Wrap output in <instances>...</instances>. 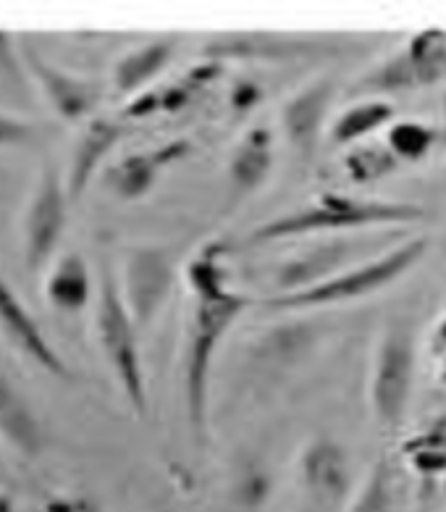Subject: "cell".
<instances>
[{"label": "cell", "instance_id": "1", "mask_svg": "<svg viewBox=\"0 0 446 512\" xmlns=\"http://www.w3.org/2000/svg\"><path fill=\"white\" fill-rule=\"evenodd\" d=\"M223 247H208L187 266L189 289L195 292V313L189 323L187 358H184V407L189 431L203 444L208 436L210 371L223 337L239 321L252 300L229 287L221 263Z\"/></svg>", "mask_w": 446, "mask_h": 512}, {"label": "cell", "instance_id": "2", "mask_svg": "<svg viewBox=\"0 0 446 512\" xmlns=\"http://www.w3.org/2000/svg\"><path fill=\"white\" fill-rule=\"evenodd\" d=\"M426 211L415 203H386V200H360V197L326 195L315 197L313 203L286 216L271 218L252 229L244 239V247L273 245L286 239L307 237H336V234H355L376 226H402L423 221Z\"/></svg>", "mask_w": 446, "mask_h": 512}, {"label": "cell", "instance_id": "3", "mask_svg": "<svg viewBox=\"0 0 446 512\" xmlns=\"http://www.w3.org/2000/svg\"><path fill=\"white\" fill-rule=\"evenodd\" d=\"M426 253L428 237H412L407 242H397L386 253H378L376 258L363 260V263L347 268V271L336 274L334 279L323 281V284H315V287L294 292V295H273L268 300V308L315 310L363 300V297L376 295L381 289L391 287L397 279H402L407 271L418 266V260Z\"/></svg>", "mask_w": 446, "mask_h": 512}, {"label": "cell", "instance_id": "4", "mask_svg": "<svg viewBox=\"0 0 446 512\" xmlns=\"http://www.w3.org/2000/svg\"><path fill=\"white\" fill-rule=\"evenodd\" d=\"M415 363H418V342L415 326L407 318H399L386 329L378 344L373 379H370V407L378 426L397 431L407 418L415 384Z\"/></svg>", "mask_w": 446, "mask_h": 512}, {"label": "cell", "instance_id": "5", "mask_svg": "<svg viewBox=\"0 0 446 512\" xmlns=\"http://www.w3.org/2000/svg\"><path fill=\"white\" fill-rule=\"evenodd\" d=\"M444 79L446 32L444 29H426V32L410 37L405 48L386 58L384 64H378L363 79H357L349 95L386 100V95L433 87Z\"/></svg>", "mask_w": 446, "mask_h": 512}, {"label": "cell", "instance_id": "6", "mask_svg": "<svg viewBox=\"0 0 446 512\" xmlns=\"http://www.w3.org/2000/svg\"><path fill=\"white\" fill-rule=\"evenodd\" d=\"M98 337L103 344L105 360L111 363L126 402L140 418L147 415V389L145 373H142L140 347H137V323L132 321L126 302L121 297L116 281L108 271L100 276V300H98Z\"/></svg>", "mask_w": 446, "mask_h": 512}, {"label": "cell", "instance_id": "7", "mask_svg": "<svg viewBox=\"0 0 446 512\" xmlns=\"http://www.w3.org/2000/svg\"><path fill=\"white\" fill-rule=\"evenodd\" d=\"M376 242L378 237H357V234H336L328 237L318 245L305 247L302 253L294 258L284 260L279 271L273 274V284H276V295H294L302 289H310L315 284L334 279L336 274H342L347 268H352L360 255L365 258H376Z\"/></svg>", "mask_w": 446, "mask_h": 512}, {"label": "cell", "instance_id": "8", "mask_svg": "<svg viewBox=\"0 0 446 512\" xmlns=\"http://www.w3.org/2000/svg\"><path fill=\"white\" fill-rule=\"evenodd\" d=\"M349 37L334 35H286V32H229L205 45V58L223 64L229 58L239 61H292L342 53Z\"/></svg>", "mask_w": 446, "mask_h": 512}, {"label": "cell", "instance_id": "9", "mask_svg": "<svg viewBox=\"0 0 446 512\" xmlns=\"http://www.w3.org/2000/svg\"><path fill=\"white\" fill-rule=\"evenodd\" d=\"M176 281L174 253L158 245L132 247L124 260V302L137 329L158 316Z\"/></svg>", "mask_w": 446, "mask_h": 512}, {"label": "cell", "instance_id": "10", "mask_svg": "<svg viewBox=\"0 0 446 512\" xmlns=\"http://www.w3.org/2000/svg\"><path fill=\"white\" fill-rule=\"evenodd\" d=\"M63 224H66V192L56 171L45 166L24 226V258L29 271H37L42 263H48L61 239Z\"/></svg>", "mask_w": 446, "mask_h": 512}, {"label": "cell", "instance_id": "11", "mask_svg": "<svg viewBox=\"0 0 446 512\" xmlns=\"http://www.w3.org/2000/svg\"><path fill=\"white\" fill-rule=\"evenodd\" d=\"M334 95V79L323 77L305 85L300 92H294L292 98L284 103V108H281L284 137L305 158H310L318 150V145H321V134L323 127H326Z\"/></svg>", "mask_w": 446, "mask_h": 512}, {"label": "cell", "instance_id": "12", "mask_svg": "<svg viewBox=\"0 0 446 512\" xmlns=\"http://www.w3.org/2000/svg\"><path fill=\"white\" fill-rule=\"evenodd\" d=\"M189 153H192L189 140H171L153 150L126 155L124 161H119L108 171V187L126 203L140 200V197L153 190L155 179L161 176L163 169H168L171 163L182 161L184 155Z\"/></svg>", "mask_w": 446, "mask_h": 512}, {"label": "cell", "instance_id": "13", "mask_svg": "<svg viewBox=\"0 0 446 512\" xmlns=\"http://www.w3.org/2000/svg\"><path fill=\"white\" fill-rule=\"evenodd\" d=\"M0 329H3V334H6L27 358H32L37 365H42L45 371L53 373V376H61V379L69 376V368H66V363L61 360V355L50 347L45 334H42L40 326H37V321L29 316L19 297H16L14 292H11V287L3 281V276H0Z\"/></svg>", "mask_w": 446, "mask_h": 512}, {"label": "cell", "instance_id": "14", "mask_svg": "<svg viewBox=\"0 0 446 512\" xmlns=\"http://www.w3.org/2000/svg\"><path fill=\"white\" fill-rule=\"evenodd\" d=\"M321 337L323 326H318L313 321L273 326L252 347V363L258 365L263 373L289 371V368L300 365L313 352V347L321 342Z\"/></svg>", "mask_w": 446, "mask_h": 512}, {"label": "cell", "instance_id": "15", "mask_svg": "<svg viewBox=\"0 0 446 512\" xmlns=\"http://www.w3.org/2000/svg\"><path fill=\"white\" fill-rule=\"evenodd\" d=\"M21 56H24V61H27V66L32 69L35 79L40 82L45 95H48V100L53 103V108L61 113L63 119L77 121L82 119L84 113H90V108L95 106V100H98V90H95L90 82L71 77L66 71L45 64L29 40H21Z\"/></svg>", "mask_w": 446, "mask_h": 512}, {"label": "cell", "instance_id": "16", "mask_svg": "<svg viewBox=\"0 0 446 512\" xmlns=\"http://www.w3.org/2000/svg\"><path fill=\"white\" fill-rule=\"evenodd\" d=\"M273 134L265 127H252L237 142L229 161V200L239 205L244 197L258 192L273 171Z\"/></svg>", "mask_w": 446, "mask_h": 512}, {"label": "cell", "instance_id": "17", "mask_svg": "<svg viewBox=\"0 0 446 512\" xmlns=\"http://www.w3.org/2000/svg\"><path fill=\"white\" fill-rule=\"evenodd\" d=\"M124 127L119 121L108 119H92L87 127H84L82 137H79L74 155H71V169L69 179H66V197L69 200H79L82 192L87 190L92 174L100 166L105 155L116 148V142L121 140Z\"/></svg>", "mask_w": 446, "mask_h": 512}, {"label": "cell", "instance_id": "18", "mask_svg": "<svg viewBox=\"0 0 446 512\" xmlns=\"http://www.w3.org/2000/svg\"><path fill=\"white\" fill-rule=\"evenodd\" d=\"M302 473H305V484L310 486L315 497L336 502V499H342L349 484L347 452L334 439H326V436L315 439L302 452Z\"/></svg>", "mask_w": 446, "mask_h": 512}, {"label": "cell", "instance_id": "19", "mask_svg": "<svg viewBox=\"0 0 446 512\" xmlns=\"http://www.w3.org/2000/svg\"><path fill=\"white\" fill-rule=\"evenodd\" d=\"M171 56H174V40H168V37L145 43L142 48L126 53L119 64H116V69H113L116 90L121 95H134V92L145 90L166 69Z\"/></svg>", "mask_w": 446, "mask_h": 512}, {"label": "cell", "instance_id": "20", "mask_svg": "<svg viewBox=\"0 0 446 512\" xmlns=\"http://www.w3.org/2000/svg\"><path fill=\"white\" fill-rule=\"evenodd\" d=\"M0 436L29 457L40 447V426L35 413L3 373H0Z\"/></svg>", "mask_w": 446, "mask_h": 512}, {"label": "cell", "instance_id": "21", "mask_svg": "<svg viewBox=\"0 0 446 512\" xmlns=\"http://www.w3.org/2000/svg\"><path fill=\"white\" fill-rule=\"evenodd\" d=\"M397 116V108L391 100L381 98H368L360 100L355 106H349L347 111H342L331 124V140L336 145H347V148H355L360 142H365V137L376 134L378 129H384L386 124H391V119Z\"/></svg>", "mask_w": 446, "mask_h": 512}, {"label": "cell", "instance_id": "22", "mask_svg": "<svg viewBox=\"0 0 446 512\" xmlns=\"http://www.w3.org/2000/svg\"><path fill=\"white\" fill-rule=\"evenodd\" d=\"M48 300L61 310H82L90 300V271L79 253L63 255L48 281Z\"/></svg>", "mask_w": 446, "mask_h": 512}, {"label": "cell", "instance_id": "23", "mask_svg": "<svg viewBox=\"0 0 446 512\" xmlns=\"http://www.w3.org/2000/svg\"><path fill=\"white\" fill-rule=\"evenodd\" d=\"M402 166L394 150L381 142H360L355 148H349L344 155V171H347L349 182L355 184H376Z\"/></svg>", "mask_w": 446, "mask_h": 512}, {"label": "cell", "instance_id": "24", "mask_svg": "<svg viewBox=\"0 0 446 512\" xmlns=\"http://www.w3.org/2000/svg\"><path fill=\"white\" fill-rule=\"evenodd\" d=\"M436 140H439V134H436L433 127H428V124H420V121H399V124H394L389 129V142L386 145L394 150L399 161L415 163L423 161L431 153Z\"/></svg>", "mask_w": 446, "mask_h": 512}, {"label": "cell", "instance_id": "25", "mask_svg": "<svg viewBox=\"0 0 446 512\" xmlns=\"http://www.w3.org/2000/svg\"><path fill=\"white\" fill-rule=\"evenodd\" d=\"M405 452L410 455L412 465L420 473H444L446 470V418L433 423L428 431L410 439L405 444Z\"/></svg>", "mask_w": 446, "mask_h": 512}, {"label": "cell", "instance_id": "26", "mask_svg": "<svg viewBox=\"0 0 446 512\" xmlns=\"http://www.w3.org/2000/svg\"><path fill=\"white\" fill-rule=\"evenodd\" d=\"M391 499H394V470L384 457L370 470L368 484L363 489V497L357 499L355 512H391Z\"/></svg>", "mask_w": 446, "mask_h": 512}, {"label": "cell", "instance_id": "27", "mask_svg": "<svg viewBox=\"0 0 446 512\" xmlns=\"http://www.w3.org/2000/svg\"><path fill=\"white\" fill-rule=\"evenodd\" d=\"M32 137V127L19 119H11L6 113H0V145H19Z\"/></svg>", "mask_w": 446, "mask_h": 512}, {"label": "cell", "instance_id": "28", "mask_svg": "<svg viewBox=\"0 0 446 512\" xmlns=\"http://www.w3.org/2000/svg\"><path fill=\"white\" fill-rule=\"evenodd\" d=\"M431 352L439 360V371H441V381L446 384V318H441L439 326L433 329L431 337Z\"/></svg>", "mask_w": 446, "mask_h": 512}, {"label": "cell", "instance_id": "29", "mask_svg": "<svg viewBox=\"0 0 446 512\" xmlns=\"http://www.w3.org/2000/svg\"><path fill=\"white\" fill-rule=\"evenodd\" d=\"M50 512H92L87 505H74V502H58L50 505Z\"/></svg>", "mask_w": 446, "mask_h": 512}, {"label": "cell", "instance_id": "30", "mask_svg": "<svg viewBox=\"0 0 446 512\" xmlns=\"http://www.w3.org/2000/svg\"><path fill=\"white\" fill-rule=\"evenodd\" d=\"M0 512H14V510H11V505H8V499L3 497V494H0Z\"/></svg>", "mask_w": 446, "mask_h": 512}]
</instances>
